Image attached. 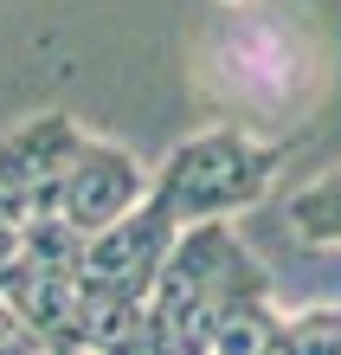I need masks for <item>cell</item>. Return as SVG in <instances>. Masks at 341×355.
<instances>
[{
	"label": "cell",
	"mask_w": 341,
	"mask_h": 355,
	"mask_svg": "<svg viewBox=\"0 0 341 355\" xmlns=\"http://www.w3.org/2000/svg\"><path fill=\"white\" fill-rule=\"evenodd\" d=\"M284 168L277 142L245 136L239 123H212V130L187 136L174 155L155 168L148 200L110 233L91 239V265H84V304H148L161 284L167 252L206 220H225L239 207H258L270 175Z\"/></svg>",
	"instance_id": "obj_1"
},
{
	"label": "cell",
	"mask_w": 341,
	"mask_h": 355,
	"mask_svg": "<svg viewBox=\"0 0 341 355\" xmlns=\"http://www.w3.org/2000/svg\"><path fill=\"white\" fill-rule=\"evenodd\" d=\"M251 297H270V271L225 220H206L161 265V284L148 297V343L161 355H212L219 323Z\"/></svg>",
	"instance_id": "obj_2"
},
{
	"label": "cell",
	"mask_w": 341,
	"mask_h": 355,
	"mask_svg": "<svg viewBox=\"0 0 341 355\" xmlns=\"http://www.w3.org/2000/svg\"><path fill=\"white\" fill-rule=\"evenodd\" d=\"M84 265H91V239L65 220H33L19 259L0 278V297H7L19 317H26L46 349H91V304H84Z\"/></svg>",
	"instance_id": "obj_3"
},
{
	"label": "cell",
	"mask_w": 341,
	"mask_h": 355,
	"mask_svg": "<svg viewBox=\"0 0 341 355\" xmlns=\"http://www.w3.org/2000/svg\"><path fill=\"white\" fill-rule=\"evenodd\" d=\"M212 58H219V78L232 97H245L251 110L264 116H284L290 103H303L315 91V52L309 39L284 26V19H264V13H245L212 39Z\"/></svg>",
	"instance_id": "obj_4"
},
{
	"label": "cell",
	"mask_w": 341,
	"mask_h": 355,
	"mask_svg": "<svg viewBox=\"0 0 341 355\" xmlns=\"http://www.w3.org/2000/svg\"><path fill=\"white\" fill-rule=\"evenodd\" d=\"M97 136H84L65 110H46V116H26L0 136V181L19 194L26 207V226L33 220H58V194H65L71 168L84 162Z\"/></svg>",
	"instance_id": "obj_5"
},
{
	"label": "cell",
	"mask_w": 341,
	"mask_h": 355,
	"mask_svg": "<svg viewBox=\"0 0 341 355\" xmlns=\"http://www.w3.org/2000/svg\"><path fill=\"white\" fill-rule=\"evenodd\" d=\"M148 181H155V175H142V162L129 149L91 142L84 162L71 168V181H65V194H58V220L77 226L84 239H97V233H110L116 220H129L136 207L148 200Z\"/></svg>",
	"instance_id": "obj_6"
},
{
	"label": "cell",
	"mask_w": 341,
	"mask_h": 355,
	"mask_svg": "<svg viewBox=\"0 0 341 355\" xmlns=\"http://www.w3.org/2000/svg\"><path fill=\"white\" fill-rule=\"evenodd\" d=\"M212 355H284V317L270 310V297L239 304L212 336Z\"/></svg>",
	"instance_id": "obj_7"
},
{
	"label": "cell",
	"mask_w": 341,
	"mask_h": 355,
	"mask_svg": "<svg viewBox=\"0 0 341 355\" xmlns=\"http://www.w3.org/2000/svg\"><path fill=\"white\" fill-rule=\"evenodd\" d=\"M284 220L309 245H341V168L322 175V181H309V187H296V194L284 200Z\"/></svg>",
	"instance_id": "obj_8"
},
{
	"label": "cell",
	"mask_w": 341,
	"mask_h": 355,
	"mask_svg": "<svg viewBox=\"0 0 341 355\" xmlns=\"http://www.w3.org/2000/svg\"><path fill=\"white\" fill-rule=\"evenodd\" d=\"M284 355H341V304L284 317Z\"/></svg>",
	"instance_id": "obj_9"
},
{
	"label": "cell",
	"mask_w": 341,
	"mask_h": 355,
	"mask_svg": "<svg viewBox=\"0 0 341 355\" xmlns=\"http://www.w3.org/2000/svg\"><path fill=\"white\" fill-rule=\"evenodd\" d=\"M0 355H52V349H46V336H39V329L19 317L7 297H0Z\"/></svg>",
	"instance_id": "obj_10"
},
{
	"label": "cell",
	"mask_w": 341,
	"mask_h": 355,
	"mask_svg": "<svg viewBox=\"0 0 341 355\" xmlns=\"http://www.w3.org/2000/svg\"><path fill=\"white\" fill-rule=\"evenodd\" d=\"M19 245H26V226H7V220H0V278H7V265L19 259Z\"/></svg>",
	"instance_id": "obj_11"
},
{
	"label": "cell",
	"mask_w": 341,
	"mask_h": 355,
	"mask_svg": "<svg viewBox=\"0 0 341 355\" xmlns=\"http://www.w3.org/2000/svg\"><path fill=\"white\" fill-rule=\"evenodd\" d=\"M0 220H7V226H26V207H19V194H13L7 181H0Z\"/></svg>",
	"instance_id": "obj_12"
},
{
	"label": "cell",
	"mask_w": 341,
	"mask_h": 355,
	"mask_svg": "<svg viewBox=\"0 0 341 355\" xmlns=\"http://www.w3.org/2000/svg\"><path fill=\"white\" fill-rule=\"evenodd\" d=\"M219 7H239V13H245V7H258V0H219Z\"/></svg>",
	"instance_id": "obj_13"
},
{
	"label": "cell",
	"mask_w": 341,
	"mask_h": 355,
	"mask_svg": "<svg viewBox=\"0 0 341 355\" xmlns=\"http://www.w3.org/2000/svg\"><path fill=\"white\" fill-rule=\"evenodd\" d=\"M58 355H103V349H58Z\"/></svg>",
	"instance_id": "obj_14"
},
{
	"label": "cell",
	"mask_w": 341,
	"mask_h": 355,
	"mask_svg": "<svg viewBox=\"0 0 341 355\" xmlns=\"http://www.w3.org/2000/svg\"><path fill=\"white\" fill-rule=\"evenodd\" d=\"M148 355H161V349H155V343H148Z\"/></svg>",
	"instance_id": "obj_15"
}]
</instances>
